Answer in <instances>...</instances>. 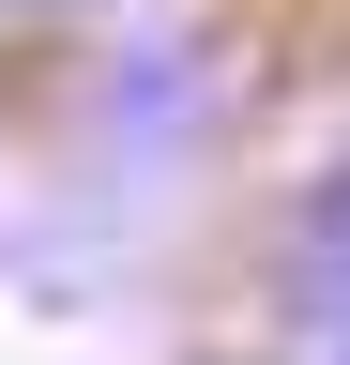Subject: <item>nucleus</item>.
<instances>
[{"instance_id": "1", "label": "nucleus", "mask_w": 350, "mask_h": 365, "mask_svg": "<svg viewBox=\"0 0 350 365\" xmlns=\"http://www.w3.org/2000/svg\"><path fill=\"white\" fill-rule=\"evenodd\" d=\"M274 274H289L304 319H335V335H350V153H335L320 182H289V213H274Z\"/></svg>"}, {"instance_id": "2", "label": "nucleus", "mask_w": 350, "mask_h": 365, "mask_svg": "<svg viewBox=\"0 0 350 365\" xmlns=\"http://www.w3.org/2000/svg\"><path fill=\"white\" fill-rule=\"evenodd\" d=\"M16 16H46V0H0V31H16Z\"/></svg>"}]
</instances>
